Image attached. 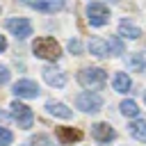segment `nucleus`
Masks as SVG:
<instances>
[{"mask_svg": "<svg viewBox=\"0 0 146 146\" xmlns=\"http://www.w3.org/2000/svg\"><path fill=\"white\" fill-rule=\"evenodd\" d=\"M32 50L36 57L41 59H50V62H57L62 57V46L52 39V36H39L34 43H32Z\"/></svg>", "mask_w": 146, "mask_h": 146, "instance_id": "nucleus-1", "label": "nucleus"}, {"mask_svg": "<svg viewBox=\"0 0 146 146\" xmlns=\"http://www.w3.org/2000/svg\"><path fill=\"white\" fill-rule=\"evenodd\" d=\"M78 82L84 87V89H103L105 82H107V73L98 66H91V68H82L78 73Z\"/></svg>", "mask_w": 146, "mask_h": 146, "instance_id": "nucleus-2", "label": "nucleus"}, {"mask_svg": "<svg viewBox=\"0 0 146 146\" xmlns=\"http://www.w3.org/2000/svg\"><path fill=\"white\" fill-rule=\"evenodd\" d=\"M87 21H89L94 27L107 25V21H110V9H107V5H105V2H91V5L87 7Z\"/></svg>", "mask_w": 146, "mask_h": 146, "instance_id": "nucleus-3", "label": "nucleus"}, {"mask_svg": "<svg viewBox=\"0 0 146 146\" xmlns=\"http://www.w3.org/2000/svg\"><path fill=\"white\" fill-rule=\"evenodd\" d=\"M11 116H14V121L18 123V128H32V123H34V114H32V110L25 105V103H21V100H14L11 103Z\"/></svg>", "mask_w": 146, "mask_h": 146, "instance_id": "nucleus-4", "label": "nucleus"}, {"mask_svg": "<svg viewBox=\"0 0 146 146\" xmlns=\"http://www.w3.org/2000/svg\"><path fill=\"white\" fill-rule=\"evenodd\" d=\"M75 107L82 110V112H91L94 114V112H98L103 107V98L98 94H94V91H84V94H80L75 98Z\"/></svg>", "mask_w": 146, "mask_h": 146, "instance_id": "nucleus-5", "label": "nucleus"}, {"mask_svg": "<svg viewBox=\"0 0 146 146\" xmlns=\"http://www.w3.org/2000/svg\"><path fill=\"white\" fill-rule=\"evenodd\" d=\"M7 30H9L14 36H18V39L32 36V23H30L27 18H18V16L9 18V21H7Z\"/></svg>", "mask_w": 146, "mask_h": 146, "instance_id": "nucleus-6", "label": "nucleus"}, {"mask_svg": "<svg viewBox=\"0 0 146 146\" xmlns=\"http://www.w3.org/2000/svg\"><path fill=\"white\" fill-rule=\"evenodd\" d=\"M14 94L18 98H36L41 94V89H39V84L34 80H18L14 84Z\"/></svg>", "mask_w": 146, "mask_h": 146, "instance_id": "nucleus-7", "label": "nucleus"}, {"mask_svg": "<svg viewBox=\"0 0 146 146\" xmlns=\"http://www.w3.org/2000/svg\"><path fill=\"white\" fill-rule=\"evenodd\" d=\"M91 137H94L98 144H110V141L116 137V132H114V128H112L110 123H94V125H91Z\"/></svg>", "mask_w": 146, "mask_h": 146, "instance_id": "nucleus-8", "label": "nucleus"}, {"mask_svg": "<svg viewBox=\"0 0 146 146\" xmlns=\"http://www.w3.org/2000/svg\"><path fill=\"white\" fill-rule=\"evenodd\" d=\"M25 5H30L36 11H46V14H55L64 7V0H23Z\"/></svg>", "mask_w": 146, "mask_h": 146, "instance_id": "nucleus-9", "label": "nucleus"}, {"mask_svg": "<svg viewBox=\"0 0 146 146\" xmlns=\"http://www.w3.org/2000/svg\"><path fill=\"white\" fill-rule=\"evenodd\" d=\"M43 80L50 84V87H64L66 84V75L59 71V68H55V66H43Z\"/></svg>", "mask_w": 146, "mask_h": 146, "instance_id": "nucleus-10", "label": "nucleus"}, {"mask_svg": "<svg viewBox=\"0 0 146 146\" xmlns=\"http://www.w3.org/2000/svg\"><path fill=\"white\" fill-rule=\"evenodd\" d=\"M84 135H82V130H78V128H57V139L62 141V144H73V141H80Z\"/></svg>", "mask_w": 146, "mask_h": 146, "instance_id": "nucleus-11", "label": "nucleus"}, {"mask_svg": "<svg viewBox=\"0 0 146 146\" xmlns=\"http://www.w3.org/2000/svg\"><path fill=\"white\" fill-rule=\"evenodd\" d=\"M46 110L52 114V116H59V119H71L73 116V112L64 105V103H57V100H50V103H46Z\"/></svg>", "mask_w": 146, "mask_h": 146, "instance_id": "nucleus-12", "label": "nucleus"}, {"mask_svg": "<svg viewBox=\"0 0 146 146\" xmlns=\"http://www.w3.org/2000/svg\"><path fill=\"white\" fill-rule=\"evenodd\" d=\"M89 52L96 55V57H110V50H107V41L105 39H91L89 41Z\"/></svg>", "mask_w": 146, "mask_h": 146, "instance_id": "nucleus-13", "label": "nucleus"}, {"mask_svg": "<svg viewBox=\"0 0 146 146\" xmlns=\"http://www.w3.org/2000/svg\"><path fill=\"white\" fill-rule=\"evenodd\" d=\"M112 84H114V89H116L119 94H125V91H130L132 80L128 78V73H116V75H114V80H112Z\"/></svg>", "mask_w": 146, "mask_h": 146, "instance_id": "nucleus-14", "label": "nucleus"}, {"mask_svg": "<svg viewBox=\"0 0 146 146\" xmlns=\"http://www.w3.org/2000/svg\"><path fill=\"white\" fill-rule=\"evenodd\" d=\"M128 130H130V135H132L137 141H146V121L135 119V121L128 125Z\"/></svg>", "mask_w": 146, "mask_h": 146, "instance_id": "nucleus-15", "label": "nucleus"}, {"mask_svg": "<svg viewBox=\"0 0 146 146\" xmlns=\"http://www.w3.org/2000/svg\"><path fill=\"white\" fill-rule=\"evenodd\" d=\"M119 36H128V39H139V36H141V30H139L137 25H132V23L123 21V23L119 25Z\"/></svg>", "mask_w": 146, "mask_h": 146, "instance_id": "nucleus-16", "label": "nucleus"}, {"mask_svg": "<svg viewBox=\"0 0 146 146\" xmlns=\"http://www.w3.org/2000/svg\"><path fill=\"white\" fill-rule=\"evenodd\" d=\"M128 66H130L135 73H141V71H146V55H141V52H137V55H130V59H128Z\"/></svg>", "mask_w": 146, "mask_h": 146, "instance_id": "nucleus-17", "label": "nucleus"}, {"mask_svg": "<svg viewBox=\"0 0 146 146\" xmlns=\"http://www.w3.org/2000/svg\"><path fill=\"white\" fill-rule=\"evenodd\" d=\"M119 107H121V114L123 116H130V119H137L139 116V107H137L135 100H123Z\"/></svg>", "mask_w": 146, "mask_h": 146, "instance_id": "nucleus-18", "label": "nucleus"}, {"mask_svg": "<svg viewBox=\"0 0 146 146\" xmlns=\"http://www.w3.org/2000/svg\"><path fill=\"white\" fill-rule=\"evenodd\" d=\"M107 50H110V55H123V41H121L119 36H110Z\"/></svg>", "mask_w": 146, "mask_h": 146, "instance_id": "nucleus-19", "label": "nucleus"}, {"mask_svg": "<svg viewBox=\"0 0 146 146\" xmlns=\"http://www.w3.org/2000/svg\"><path fill=\"white\" fill-rule=\"evenodd\" d=\"M14 141V135H11V130H7V128H0V146H9Z\"/></svg>", "mask_w": 146, "mask_h": 146, "instance_id": "nucleus-20", "label": "nucleus"}, {"mask_svg": "<svg viewBox=\"0 0 146 146\" xmlns=\"http://www.w3.org/2000/svg\"><path fill=\"white\" fill-rule=\"evenodd\" d=\"M30 144H32V146H52V141H50L46 135H36V137H32Z\"/></svg>", "mask_w": 146, "mask_h": 146, "instance_id": "nucleus-21", "label": "nucleus"}, {"mask_svg": "<svg viewBox=\"0 0 146 146\" xmlns=\"http://www.w3.org/2000/svg\"><path fill=\"white\" fill-rule=\"evenodd\" d=\"M68 50H71L73 55H80V52H82V43H80V39H71V41H68Z\"/></svg>", "mask_w": 146, "mask_h": 146, "instance_id": "nucleus-22", "label": "nucleus"}, {"mask_svg": "<svg viewBox=\"0 0 146 146\" xmlns=\"http://www.w3.org/2000/svg\"><path fill=\"white\" fill-rule=\"evenodd\" d=\"M9 75H11L9 68H7V66H0V84H7V82H9Z\"/></svg>", "mask_w": 146, "mask_h": 146, "instance_id": "nucleus-23", "label": "nucleus"}, {"mask_svg": "<svg viewBox=\"0 0 146 146\" xmlns=\"http://www.w3.org/2000/svg\"><path fill=\"white\" fill-rule=\"evenodd\" d=\"M5 50H7V39L0 34V52H5Z\"/></svg>", "mask_w": 146, "mask_h": 146, "instance_id": "nucleus-24", "label": "nucleus"}, {"mask_svg": "<svg viewBox=\"0 0 146 146\" xmlns=\"http://www.w3.org/2000/svg\"><path fill=\"white\" fill-rule=\"evenodd\" d=\"M144 100H146V91H144Z\"/></svg>", "mask_w": 146, "mask_h": 146, "instance_id": "nucleus-25", "label": "nucleus"}]
</instances>
